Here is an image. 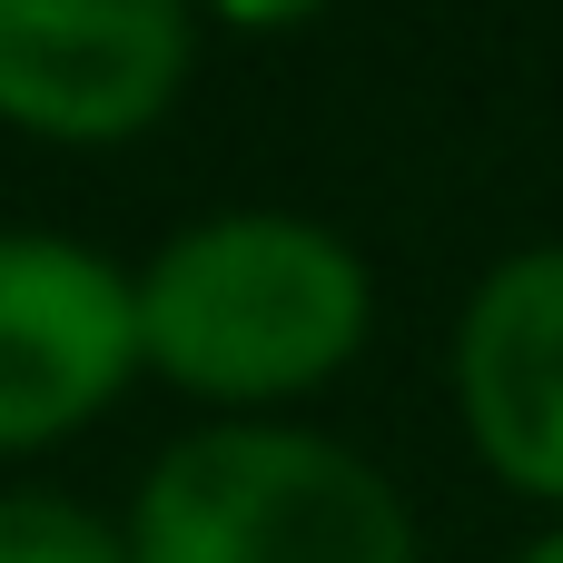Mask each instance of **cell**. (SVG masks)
<instances>
[{
	"label": "cell",
	"mask_w": 563,
	"mask_h": 563,
	"mask_svg": "<svg viewBox=\"0 0 563 563\" xmlns=\"http://www.w3.org/2000/svg\"><path fill=\"white\" fill-rule=\"evenodd\" d=\"M139 366L218 416H277L356 366L376 327L366 257L307 208H208L129 267Z\"/></svg>",
	"instance_id": "6da1fadb"
},
{
	"label": "cell",
	"mask_w": 563,
	"mask_h": 563,
	"mask_svg": "<svg viewBox=\"0 0 563 563\" xmlns=\"http://www.w3.org/2000/svg\"><path fill=\"white\" fill-rule=\"evenodd\" d=\"M129 563H426L386 465L287 416H218L148 455Z\"/></svg>",
	"instance_id": "7a4b0ae2"
},
{
	"label": "cell",
	"mask_w": 563,
	"mask_h": 563,
	"mask_svg": "<svg viewBox=\"0 0 563 563\" xmlns=\"http://www.w3.org/2000/svg\"><path fill=\"white\" fill-rule=\"evenodd\" d=\"M139 376L129 267L69 228H0V465L89 435Z\"/></svg>",
	"instance_id": "3957f363"
},
{
	"label": "cell",
	"mask_w": 563,
	"mask_h": 563,
	"mask_svg": "<svg viewBox=\"0 0 563 563\" xmlns=\"http://www.w3.org/2000/svg\"><path fill=\"white\" fill-rule=\"evenodd\" d=\"M198 79L178 0H0V129L49 148L148 139Z\"/></svg>",
	"instance_id": "277c9868"
},
{
	"label": "cell",
	"mask_w": 563,
	"mask_h": 563,
	"mask_svg": "<svg viewBox=\"0 0 563 563\" xmlns=\"http://www.w3.org/2000/svg\"><path fill=\"white\" fill-rule=\"evenodd\" d=\"M455 416L485 475L563 515V238L475 277L455 317Z\"/></svg>",
	"instance_id": "5b68a950"
},
{
	"label": "cell",
	"mask_w": 563,
	"mask_h": 563,
	"mask_svg": "<svg viewBox=\"0 0 563 563\" xmlns=\"http://www.w3.org/2000/svg\"><path fill=\"white\" fill-rule=\"evenodd\" d=\"M0 563H129V534L59 485H0Z\"/></svg>",
	"instance_id": "8992f818"
},
{
	"label": "cell",
	"mask_w": 563,
	"mask_h": 563,
	"mask_svg": "<svg viewBox=\"0 0 563 563\" xmlns=\"http://www.w3.org/2000/svg\"><path fill=\"white\" fill-rule=\"evenodd\" d=\"M515 563H563V525H554V534H534V544H525Z\"/></svg>",
	"instance_id": "52a82bcc"
}]
</instances>
